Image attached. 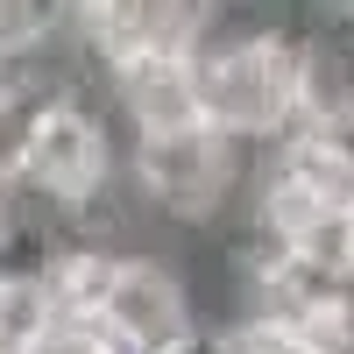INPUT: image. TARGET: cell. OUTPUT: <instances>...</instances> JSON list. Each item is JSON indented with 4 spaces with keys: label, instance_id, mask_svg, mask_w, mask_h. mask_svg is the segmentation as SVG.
Instances as JSON below:
<instances>
[{
    "label": "cell",
    "instance_id": "6da1fadb",
    "mask_svg": "<svg viewBox=\"0 0 354 354\" xmlns=\"http://www.w3.org/2000/svg\"><path fill=\"white\" fill-rule=\"evenodd\" d=\"M198 71V113L205 128H220L227 142H277L283 128H298V100H305V28H277L234 8L213 21L192 50Z\"/></svg>",
    "mask_w": 354,
    "mask_h": 354
},
{
    "label": "cell",
    "instance_id": "7a4b0ae2",
    "mask_svg": "<svg viewBox=\"0 0 354 354\" xmlns=\"http://www.w3.org/2000/svg\"><path fill=\"white\" fill-rule=\"evenodd\" d=\"M255 149L227 142L220 128H185V135H156L128 149V185L142 198V213L156 220L163 241H220L241 213Z\"/></svg>",
    "mask_w": 354,
    "mask_h": 354
},
{
    "label": "cell",
    "instance_id": "3957f363",
    "mask_svg": "<svg viewBox=\"0 0 354 354\" xmlns=\"http://www.w3.org/2000/svg\"><path fill=\"white\" fill-rule=\"evenodd\" d=\"M100 326L135 347V354H192L213 326L198 290V241H163V248H128L113 255Z\"/></svg>",
    "mask_w": 354,
    "mask_h": 354
},
{
    "label": "cell",
    "instance_id": "277c9868",
    "mask_svg": "<svg viewBox=\"0 0 354 354\" xmlns=\"http://www.w3.org/2000/svg\"><path fill=\"white\" fill-rule=\"evenodd\" d=\"M100 93L113 106V121H121L128 149L135 142H156V135H185V128L205 121L192 57H128V64H106Z\"/></svg>",
    "mask_w": 354,
    "mask_h": 354
},
{
    "label": "cell",
    "instance_id": "5b68a950",
    "mask_svg": "<svg viewBox=\"0 0 354 354\" xmlns=\"http://www.w3.org/2000/svg\"><path fill=\"white\" fill-rule=\"evenodd\" d=\"M15 248H21V220H15V198L0 192V262H15Z\"/></svg>",
    "mask_w": 354,
    "mask_h": 354
}]
</instances>
